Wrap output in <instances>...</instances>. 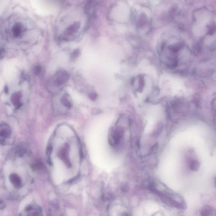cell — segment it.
Returning <instances> with one entry per match:
<instances>
[{"mask_svg":"<svg viewBox=\"0 0 216 216\" xmlns=\"http://www.w3.org/2000/svg\"><path fill=\"white\" fill-rule=\"evenodd\" d=\"M34 73L36 75H39L41 72V67L40 66H36L33 70Z\"/></svg>","mask_w":216,"mask_h":216,"instance_id":"14","label":"cell"},{"mask_svg":"<svg viewBox=\"0 0 216 216\" xmlns=\"http://www.w3.org/2000/svg\"><path fill=\"white\" fill-rule=\"evenodd\" d=\"M201 216H215V213L211 207L206 206L201 209Z\"/></svg>","mask_w":216,"mask_h":216,"instance_id":"5","label":"cell"},{"mask_svg":"<svg viewBox=\"0 0 216 216\" xmlns=\"http://www.w3.org/2000/svg\"><path fill=\"white\" fill-rule=\"evenodd\" d=\"M122 216H131V215L129 214L128 213H124Z\"/></svg>","mask_w":216,"mask_h":216,"instance_id":"18","label":"cell"},{"mask_svg":"<svg viewBox=\"0 0 216 216\" xmlns=\"http://www.w3.org/2000/svg\"><path fill=\"white\" fill-rule=\"evenodd\" d=\"M215 31V25H209L208 27V33L209 35H212L214 33Z\"/></svg>","mask_w":216,"mask_h":216,"instance_id":"12","label":"cell"},{"mask_svg":"<svg viewBox=\"0 0 216 216\" xmlns=\"http://www.w3.org/2000/svg\"><path fill=\"white\" fill-rule=\"evenodd\" d=\"M148 188L167 205L178 209H185L186 205L183 198L164 184L152 181L149 183Z\"/></svg>","mask_w":216,"mask_h":216,"instance_id":"1","label":"cell"},{"mask_svg":"<svg viewBox=\"0 0 216 216\" xmlns=\"http://www.w3.org/2000/svg\"><path fill=\"white\" fill-rule=\"evenodd\" d=\"M24 28L23 26L21 23H16L13 26L12 28V31L13 35L15 37H20L21 34L23 32Z\"/></svg>","mask_w":216,"mask_h":216,"instance_id":"6","label":"cell"},{"mask_svg":"<svg viewBox=\"0 0 216 216\" xmlns=\"http://www.w3.org/2000/svg\"><path fill=\"white\" fill-rule=\"evenodd\" d=\"M199 166L200 165H199V162L195 160H192L190 165L191 169L194 171H198L199 169Z\"/></svg>","mask_w":216,"mask_h":216,"instance_id":"11","label":"cell"},{"mask_svg":"<svg viewBox=\"0 0 216 216\" xmlns=\"http://www.w3.org/2000/svg\"><path fill=\"white\" fill-rule=\"evenodd\" d=\"M79 49H76L73 52L71 55V58L72 60H74L79 56Z\"/></svg>","mask_w":216,"mask_h":216,"instance_id":"15","label":"cell"},{"mask_svg":"<svg viewBox=\"0 0 216 216\" xmlns=\"http://www.w3.org/2000/svg\"><path fill=\"white\" fill-rule=\"evenodd\" d=\"M183 47V44L182 43H179L176 44L174 45H172L170 46L169 49H171V51H172L173 52H176L179 50H180L181 49H182Z\"/></svg>","mask_w":216,"mask_h":216,"instance_id":"10","label":"cell"},{"mask_svg":"<svg viewBox=\"0 0 216 216\" xmlns=\"http://www.w3.org/2000/svg\"><path fill=\"white\" fill-rule=\"evenodd\" d=\"M80 27V24L79 22H76L73 24L72 25L66 29L64 33V37H63L64 40L68 39V37L72 35L74 33H76L79 30Z\"/></svg>","mask_w":216,"mask_h":216,"instance_id":"4","label":"cell"},{"mask_svg":"<svg viewBox=\"0 0 216 216\" xmlns=\"http://www.w3.org/2000/svg\"><path fill=\"white\" fill-rule=\"evenodd\" d=\"M10 179L14 186L16 187H19L21 185V180L20 177L15 174H13L11 176Z\"/></svg>","mask_w":216,"mask_h":216,"instance_id":"9","label":"cell"},{"mask_svg":"<svg viewBox=\"0 0 216 216\" xmlns=\"http://www.w3.org/2000/svg\"><path fill=\"white\" fill-rule=\"evenodd\" d=\"M178 65V61L177 60H174L171 64H168V67L171 69H174L177 67Z\"/></svg>","mask_w":216,"mask_h":216,"instance_id":"13","label":"cell"},{"mask_svg":"<svg viewBox=\"0 0 216 216\" xmlns=\"http://www.w3.org/2000/svg\"><path fill=\"white\" fill-rule=\"evenodd\" d=\"M96 94L95 93H91L90 94V98L92 100H94L96 98Z\"/></svg>","mask_w":216,"mask_h":216,"instance_id":"17","label":"cell"},{"mask_svg":"<svg viewBox=\"0 0 216 216\" xmlns=\"http://www.w3.org/2000/svg\"><path fill=\"white\" fill-rule=\"evenodd\" d=\"M123 130L120 128H114L110 133V143L113 146L118 145L123 137Z\"/></svg>","mask_w":216,"mask_h":216,"instance_id":"3","label":"cell"},{"mask_svg":"<svg viewBox=\"0 0 216 216\" xmlns=\"http://www.w3.org/2000/svg\"><path fill=\"white\" fill-rule=\"evenodd\" d=\"M60 158H61L62 160H64L65 164H66L68 167H71V163H70L69 159L68 157V152L66 150V148H63L61 150L60 152Z\"/></svg>","mask_w":216,"mask_h":216,"instance_id":"7","label":"cell"},{"mask_svg":"<svg viewBox=\"0 0 216 216\" xmlns=\"http://www.w3.org/2000/svg\"><path fill=\"white\" fill-rule=\"evenodd\" d=\"M61 102L64 106L68 109H70L72 106V103L70 100L69 95L67 94H64L62 98Z\"/></svg>","mask_w":216,"mask_h":216,"instance_id":"8","label":"cell"},{"mask_svg":"<svg viewBox=\"0 0 216 216\" xmlns=\"http://www.w3.org/2000/svg\"><path fill=\"white\" fill-rule=\"evenodd\" d=\"M69 79V74L65 71L57 72L52 78V81L55 86L60 87L65 84Z\"/></svg>","mask_w":216,"mask_h":216,"instance_id":"2","label":"cell"},{"mask_svg":"<svg viewBox=\"0 0 216 216\" xmlns=\"http://www.w3.org/2000/svg\"><path fill=\"white\" fill-rule=\"evenodd\" d=\"M201 50V46L200 44L199 43H197L196 44V45L195 47H194V53L195 54H199V52Z\"/></svg>","mask_w":216,"mask_h":216,"instance_id":"16","label":"cell"}]
</instances>
